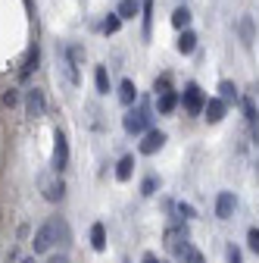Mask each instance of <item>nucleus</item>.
<instances>
[{
	"mask_svg": "<svg viewBox=\"0 0 259 263\" xmlns=\"http://www.w3.org/2000/svg\"><path fill=\"white\" fill-rule=\"evenodd\" d=\"M153 122V113H150V104L144 101L141 107H132L125 116H122V128L128 132V135H144V132L150 128Z\"/></svg>",
	"mask_w": 259,
	"mask_h": 263,
	"instance_id": "nucleus-1",
	"label": "nucleus"
},
{
	"mask_svg": "<svg viewBox=\"0 0 259 263\" xmlns=\"http://www.w3.org/2000/svg\"><path fill=\"white\" fill-rule=\"evenodd\" d=\"M187 248H190L187 226H184V222H175V226H169V229H166V251H169L175 260H184Z\"/></svg>",
	"mask_w": 259,
	"mask_h": 263,
	"instance_id": "nucleus-2",
	"label": "nucleus"
},
{
	"mask_svg": "<svg viewBox=\"0 0 259 263\" xmlns=\"http://www.w3.org/2000/svg\"><path fill=\"white\" fill-rule=\"evenodd\" d=\"M181 107H184L187 116H200V113H203L206 94H203V88H200L197 82H187V85H184V91H181Z\"/></svg>",
	"mask_w": 259,
	"mask_h": 263,
	"instance_id": "nucleus-3",
	"label": "nucleus"
},
{
	"mask_svg": "<svg viewBox=\"0 0 259 263\" xmlns=\"http://www.w3.org/2000/svg\"><path fill=\"white\" fill-rule=\"evenodd\" d=\"M69 166V138H66V132L56 128L53 132V157H50V170L53 173H62Z\"/></svg>",
	"mask_w": 259,
	"mask_h": 263,
	"instance_id": "nucleus-4",
	"label": "nucleus"
},
{
	"mask_svg": "<svg viewBox=\"0 0 259 263\" xmlns=\"http://www.w3.org/2000/svg\"><path fill=\"white\" fill-rule=\"evenodd\" d=\"M38 185H41V194H44V201H50V204H56V201H62L66 197V185H62V179H59V173H44L41 179H38Z\"/></svg>",
	"mask_w": 259,
	"mask_h": 263,
	"instance_id": "nucleus-5",
	"label": "nucleus"
},
{
	"mask_svg": "<svg viewBox=\"0 0 259 263\" xmlns=\"http://www.w3.org/2000/svg\"><path fill=\"white\" fill-rule=\"evenodd\" d=\"M53 245H56V222L50 219V222H44L38 232H35V238H31V248H35V254H47Z\"/></svg>",
	"mask_w": 259,
	"mask_h": 263,
	"instance_id": "nucleus-6",
	"label": "nucleus"
},
{
	"mask_svg": "<svg viewBox=\"0 0 259 263\" xmlns=\"http://www.w3.org/2000/svg\"><path fill=\"white\" fill-rule=\"evenodd\" d=\"M44 113H47V101H44V91H38V88L25 91V116H28V119H41Z\"/></svg>",
	"mask_w": 259,
	"mask_h": 263,
	"instance_id": "nucleus-7",
	"label": "nucleus"
},
{
	"mask_svg": "<svg viewBox=\"0 0 259 263\" xmlns=\"http://www.w3.org/2000/svg\"><path fill=\"white\" fill-rule=\"evenodd\" d=\"M163 144H166V132H159V128H147V132H144V141L138 144V151H141L144 157H153L156 151H163Z\"/></svg>",
	"mask_w": 259,
	"mask_h": 263,
	"instance_id": "nucleus-8",
	"label": "nucleus"
},
{
	"mask_svg": "<svg viewBox=\"0 0 259 263\" xmlns=\"http://www.w3.org/2000/svg\"><path fill=\"white\" fill-rule=\"evenodd\" d=\"M234 207H238L234 191H219V197H215V216H219V219H231Z\"/></svg>",
	"mask_w": 259,
	"mask_h": 263,
	"instance_id": "nucleus-9",
	"label": "nucleus"
},
{
	"mask_svg": "<svg viewBox=\"0 0 259 263\" xmlns=\"http://www.w3.org/2000/svg\"><path fill=\"white\" fill-rule=\"evenodd\" d=\"M225 110H228V104H225L222 97H209L206 107H203V119H206L209 125H215V122H222V119H225Z\"/></svg>",
	"mask_w": 259,
	"mask_h": 263,
	"instance_id": "nucleus-10",
	"label": "nucleus"
},
{
	"mask_svg": "<svg viewBox=\"0 0 259 263\" xmlns=\"http://www.w3.org/2000/svg\"><path fill=\"white\" fill-rule=\"evenodd\" d=\"M38 60H41V47L31 44V47H28V57H25V63H22V69H19V79H22V82H28L31 72L38 69Z\"/></svg>",
	"mask_w": 259,
	"mask_h": 263,
	"instance_id": "nucleus-11",
	"label": "nucleus"
},
{
	"mask_svg": "<svg viewBox=\"0 0 259 263\" xmlns=\"http://www.w3.org/2000/svg\"><path fill=\"white\" fill-rule=\"evenodd\" d=\"M56 57H59V66H62V72H66V79H69L72 85H78V82H81V76H78V63L66 53V47H62Z\"/></svg>",
	"mask_w": 259,
	"mask_h": 263,
	"instance_id": "nucleus-12",
	"label": "nucleus"
},
{
	"mask_svg": "<svg viewBox=\"0 0 259 263\" xmlns=\"http://www.w3.org/2000/svg\"><path fill=\"white\" fill-rule=\"evenodd\" d=\"M119 101H122V107H132L138 101V85L132 79H122L119 82Z\"/></svg>",
	"mask_w": 259,
	"mask_h": 263,
	"instance_id": "nucleus-13",
	"label": "nucleus"
},
{
	"mask_svg": "<svg viewBox=\"0 0 259 263\" xmlns=\"http://www.w3.org/2000/svg\"><path fill=\"white\" fill-rule=\"evenodd\" d=\"M178 101H181V97H178L175 91H163V94H156V107H159V113H163V116H169V113L178 107Z\"/></svg>",
	"mask_w": 259,
	"mask_h": 263,
	"instance_id": "nucleus-14",
	"label": "nucleus"
},
{
	"mask_svg": "<svg viewBox=\"0 0 259 263\" xmlns=\"http://www.w3.org/2000/svg\"><path fill=\"white\" fill-rule=\"evenodd\" d=\"M175 47H178V53H184V57L193 53V50H197V35H193L190 28H181V35H178V44H175Z\"/></svg>",
	"mask_w": 259,
	"mask_h": 263,
	"instance_id": "nucleus-15",
	"label": "nucleus"
},
{
	"mask_svg": "<svg viewBox=\"0 0 259 263\" xmlns=\"http://www.w3.org/2000/svg\"><path fill=\"white\" fill-rule=\"evenodd\" d=\"M219 97H222L225 104H238V101H241L238 85H234V82H228V79H222V82H219Z\"/></svg>",
	"mask_w": 259,
	"mask_h": 263,
	"instance_id": "nucleus-16",
	"label": "nucleus"
},
{
	"mask_svg": "<svg viewBox=\"0 0 259 263\" xmlns=\"http://www.w3.org/2000/svg\"><path fill=\"white\" fill-rule=\"evenodd\" d=\"M132 173H135V157L125 154V157L116 163V179H119V182H128V179H132Z\"/></svg>",
	"mask_w": 259,
	"mask_h": 263,
	"instance_id": "nucleus-17",
	"label": "nucleus"
},
{
	"mask_svg": "<svg viewBox=\"0 0 259 263\" xmlns=\"http://www.w3.org/2000/svg\"><path fill=\"white\" fill-rule=\"evenodd\" d=\"M53 222H56V245H59L62 251H66V248L72 245V232H69V222L62 219V216H56Z\"/></svg>",
	"mask_w": 259,
	"mask_h": 263,
	"instance_id": "nucleus-18",
	"label": "nucleus"
},
{
	"mask_svg": "<svg viewBox=\"0 0 259 263\" xmlns=\"http://www.w3.org/2000/svg\"><path fill=\"white\" fill-rule=\"evenodd\" d=\"M91 248L94 251H106V226L103 222H94L91 226Z\"/></svg>",
	"mask_w": 259,
	"mask_h": 263,
	"instance_id": "nucleus-19",
	"label": "nucleus"
},
{
	"mask_svg": "<svg viewBox=\"0 0 259 263\" xmlns=\"http://www.w3.org/2000/svg\"><path fill=\"white\" fill-rule=\"evenodd\" d=\"M116 13H119L122 19H135V16L141 13V0H122Z\"/></svg>",
	"mask_w": 259,
	"mask_h": 263,
	"instance_id": "nucleus-20",
	"label": "nucleus"
},
{
	"mask_svg": "<svg viewBox=\"0 0 259 263\" xmlns=\"http://www.w3.org/2000/svg\"><path fill=\"white\" fill-rule=\"evenodd\" d=\"M94 85L100 94H110V72H106V66H97L94 69Z\"/></svg>",
	"mask_w": 259,
	"mask_h": 263,
	"instance_id": "nucleus-21",
	"label": "nucleus"
},
{
	"mask_svg": "<svg viewBox=\"0 0 259 263\" xmlns=\"http://www.w3.org/2000/svg\"><path fill=\"white\" fill-rule=\"evenodd\" d=\"M241 107H244L247 122H250V125H259V110H256V104H253V97H241Z\"/></svg>",
	"mask_w": 259,
	"mask_h": 263,
	"instance_id": "nucleus-22",
	"label": "nucleus"
},
{
	"mask_svg": "<svg viewBox=\"0 0 259 263\" xmlns=\"http://www.w3.org/2000/svg\"><path fill=\"white\" fill-rule=\"evenodd\" d=\"M172 25H175V28H187V25H190V10H187V7H178V10L172 13Z\"/></svg>",
	"mask_w": 259,
	"mask_h": 263,
	"instance_id": "nucleus-23",
	"label": "nucleus"
},
{
	"mask_svg": "<svg viewBox=\"0 0 259 263\" xmlns=\"http://www.w3.org/2000/svg\"><path fill=\"white\" fill-rule=\"evenodd\" d=\"M241 38H244V47L253 44V19H250V16L241 19Z\"/></svg>",
	"mask_w": 259,
	"mask_h": 263,
	"instance_id": "nucleus-24",
	"label": "nucleus"
},
{
	"mask_svg": "<svg viewBox=\"0 0 259 263\" xmlns=\"http://www.w3.org/2000/svg\"><path fill=\"white\" fill-rule=\"evenodd\" d=\"M119 25H122V16H119V13H110V16L103 19V25H100V28L106 31V35H116V31H119Z\"/></svg>",
	"mask_w": 259,
	"mask_h": 263,
	"instance_id": "nucleus-25",
	"label": "nucleus"
},
{
	"mask_svg": "<svg viewBox=\"0 0 259 263\" xmlns=\"http://www.w3.org/2000/svg\"><path fill=\"white\" fill-rule=\"evenodd\" d=\"M156 188H159V179H156V176H147V179L141 182V194H144V197H153Z\"/></svg>",
	"mask_w": 259,
	"mask_h": 263,
	"instance_id": "nucleus-26",
	"label": "nucleus"
},
{
	"mask_svg": "<svg viewBox=\"0 0 259 263\" xmlns=\"http://www.w3.org/2000/svg\"><path fill=\"white\" fill-rule=\"evenodd\" d=\"M175 213H178V216H184V219H193V216H197V210H193L190 204H184V201H178V204H175Z\"/></svg>",
	"mask_w": 259,
	"mask_h": 263,
	"instance_id": "nucleus-27",
	"label": "nucleus"
},
{
	"mask_svg": "<svg viewBox=\"0 0 259 263\" xmlns=\"http://www.w3.org/2000/svg\"><path fill=\"white\" fill-rule=\"evenodd\" d=\"M153 91H156V94H163V91H172V79H169V76H159V79L153 82Z\"/></svg>",
	"mask_w": 259,
	"mask_h": 263,
	"instance_id": "nucleus-28",
	"label": "nucleus"
},
{
	"mask_svg": "<svg viewBox=\"0 0 259 263\" xmlns=\"http://www.w3.org/2000/svg\"><path fill=\"white\" fill-rule=\"evenodd\" d=\"M184 263H206V257H203L197 248L190 245V248H187V254H184Z\"/></svg>",
	"mask_w": 259,
	"mask_h": 263,
	"instance_id": "nucleus-29",
	"label": "nucleus"
},
{
	"mask_svg": "<svg viewBox=\"0 0 259 263\" xmlns=\"http://www.w3.org/2000/svg\"><path fill=\"white\" fill-rule=\"evenodd\" d=\"M141 13H144V35H150V13H153L150 0H144V4H141Z\"/></svg>",
	"mask_w": 259,
	"mask_h": 263,
	"instance_id": "nucleus-30",
	"label": "nucleus"
},
{
	"mask_svg": "<svg viewBox=\"0 0 259 263\" xmlns=\"http://www.w3.org/2000/svg\"><path fill=\"white\" fill-rule=\"evenodd\" d=\"M247 245H250L253 254H259V229H250L247 232Z\"/></svg>",
	"mask_w": 259,
	"mask_h": 263,
	"instance_id": "nucleus-31",
	"label": "nucleus"
},
{
	"mask_svg": "<svg viewBox=\"0 0 259 263\" xmlns=\"http://www.w3.org/2000/svg\"><path fill=\"white\" fill-rule=\"evenodd\" d=\"M4 104H7V107H16V104H19V91H16V88L4 91Z\"/></svg>",
	"mask_w": 259,
	"mask_h": 263,
	"instance_id": "nucleus-32",
	"label": "nucleus"
},
{
	"mask_svg": "<svg viewBox=\"0 0 259 263\" xmlns=\"http://www.w3.org/2000/svg\"><path fill=\"white\" fill-rule=\"evenodd\" d=\"M225 260H228V263H241V251L234 245H228V248H225Z\"/></svg>",
	"mask_w": 259,
	"mask_h": 263,
	"instance_id": "nucleus-33",
	"label": "nucleus"
},
{
	"mask_svg": "<svg viewBox=\"0 0 259 263\" xmlns=\"http://www.w3.org/2000/svg\"><path fill=\"white\" fill-rule=\"evenodd\" d=\"M66 53H69V57H72L75 63H81V60H84V50H81L78 44H75V47H66Z\"/></svg>",
	"mask_w": 259,
	"mask_h": 263,
	"instance_id": "nucleus-34",
	"label": "nucleus"
},
{
	"mask_svg": "<svg viewBox=\"0 0 259 263\" xmlns=\"http://www.w3.org/2000/svg\"><path fill=\"white\" fill-rule=\"evenodd\" d=\"M47 263H69V257H66V254H53Z\"/></svg>",
	"mask_w": 259,
	"mask_h": 263,
	"instance_id": "nucleus-35",
	"label": "nucleus"
},
{
	"mask_svg": "<svg viewBox=\"0 0 259 263\" xmlns=\"http://www.w3.org/2000/svg\"><path fill=\"white\" fill-rule=\"evenodd\" d=\"M141 263H159V257H156V254H150V251H147V254H144V257H141Z\"/></svg>",
	"mask_w": 259,
	"mask_h": 263,
	"instance_id": "nucleus-36",
	"label": "nucleus"
},
{
	"mask_svg": "<svg viewBox=\"0 0 259 263\" xmlns=\"http://www.w3.org/2000/svg\"><path fill=\"white\" fill-rule=\"evenodd\" d=\"M19 263H35V257H22V260H19Z\"/></svg>",
	"mask_w": 259,
	"mask_h": 263,
	"instance_id": "nucleus-37",
	"label": "nucleus"
},
{
	"mask_svg": "<svg viewBox=\"0 0 259 263\" xmlns=\"http://www.w3.org/2000/svg\"><path fill=\"white\" fill-rule=\"evenodd\" d=\"M253 135H256V141H259V125H253Z\"/></svg>",
	"mask_w": 259,
	"mask_h": 263,
	"instance_id": "nucleus-38",
	"label": "nucleus"
}]
</instances>
